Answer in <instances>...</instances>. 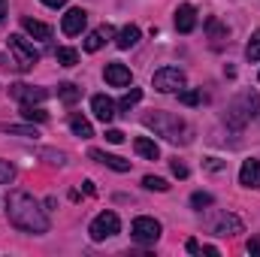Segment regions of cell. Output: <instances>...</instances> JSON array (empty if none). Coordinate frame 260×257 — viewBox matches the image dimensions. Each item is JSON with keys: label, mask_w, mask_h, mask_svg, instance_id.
<instances>
[{"label": "cell", "mask_w": 260, "mask_h": 257, "mask_svg": "<svg viewBox=\"0 0 260 257\" xmlns=\"http://www.w3.org/2000/svg\"><path fill=\"white\" fill-rule=\"evenodd\" d=\"M106 142H112V145H118V142H124V133L121 130H106Z\"/></svg>", "instance_id": "obj_33"}, {"label": "cell", "mask_w": 260, "mask_h": 257, "mask_svg": "<svg viewBox=\"0 0 260 257\" xmlns=\"http://www.w3.org/2000/svg\"><path fill=\"white\" fill-rule=\"evenodd\" d=\"M55 61L61 67H76L79 64V52H76V49H58V52H55Z\"/></svg>", "instance_id": "obj_22"}, {"label": "cell", "mask_w": 260, "mask_h": 257, "mask_svg": "<svg viewBox=\"0 0 260 257\" xmlns=\"http://www.w3.org/2000/svg\"><path fill=\"white\" fill-rule=\"evenodd\" d=\"M200 254H209V257H218V248H215V245H206V248H200Z\"/></svg>", "instance_id": "obj_37"}, {"label": "cell", "mask_w": 260, "mask_h": 257, "mask_svg": "<svg viewBox=\"0 0 260 257\" xmlns=\"http://www.w3.org/2000/svg\"><path fill=\"white\" fill-rule=\"evenodd\" d=\"M203 167H206V170H212V173H218V170H224L227 164H224V160H218V157H206V160H203Z\"/></svg>", "instance_id": "obj_32"}, {"label": "cell", "mask_w": 260, "mask_h": 257, "mask_svg": "<svg viewBox=\"0 0 260 257\" xmlns=\"http://www.w3.org/2000/svg\"><path fill=\"white\" fill-rule=\"evenodd\" d=\"M43 3H46V6H52V9H58V6H64L67 0H43Z\"/></svg>", "instance_id": "obj_38"}, {"label": "cell", "mask_w": 260, "mask_h": 257, "mask_svg": "<svg viewBox=\"0 0 260 257\" xmlns=\"http://www.w3.org/2000/svg\"><path fill=\"white\" fill-rule=\"evenodd\" d=\"M103 76H106V82L115 85V88H124V85H130V79H133L124 64H106V73H103Z\"/></svg>", "instance_id": "obj_14"}, {"label": "cell", "mask_w": 260, "mask_h": 257, "mask_svg": "<svg viewBox=\"0 0 260 257\" xmlns=\"http://www.w3.org/2000/svg\"><path fill=\"white\" fill-rule=\"evenodd\" d=\"M3 15H6V0H0V21H3Z\"/></svg>", "instance_id": "obj_40"}, {"label": "cell", "mask_w": 260, "mask_h": 257, "mask_svg": "<svg viewBox=\"0 0 260 257\" xmlns=\"http://www.w3.org/2000/svg\"><path fill=\"white\" fill-rule=\"evenodd\" d=\"M112 27L109 24H103V27H97V30H91L88 37H85V52H97V49H103V43L106 40H112Z\"/></svg>", "instance_id": "obj_15"}, {"label": "cell", "mask_w": 260, "mask_h": 257, "mask_svg": "<svg viewBox=\"0 0 260 257\" xmlns=\"http://www.w3.org/2000/svg\"><path fill=\"white\" fill-rule=\"evenodd\" d=\"M145 127H151L154 133H160L164 139L170 142H191V127L179 118V115H170V112H154V115H145L142 118Z\"/></svg>", "instance_id": "obj_2"}, {"label": "cell", "mask_w": 260, "mask_h": 257, "mask_svg": "<svg viewBox=\"0 0 260 257\" xmlns=\"http://www.w3.org/2000/svg\"><path fill=\"white\" fill-rule=\"evenodd\" d=\"M12 176H15V167H12L9 160H0V185L12 182Z\"/></svg>", "instance_id": "obj_28"}, {"label": "cell", "mask_w": 260, "mask_h": 257, "mask_svg": "<svg viewBox=\"0 0 260 257\" xmlns=\"http://www.w3.org/2000/svg\"><path fill=\"white\" fill-rule=\"evenodd\" d=\"M58 97H61L64 103H76V100L82 97V88L73 85V82H64V85H58Z\"/></svg>", "instance_id": "obj_21"}, {"label": "cell", "mask_w": 260, "mask_h": 257, "mask_svg": "<svg viewBox=\"0 0 260 257\" xmlns=\"http://www.w3.org/2000/svg\"><path fill=\"white\" fill-rule=\"evenodd\" d=\"M185 248H188L191 254H200V242H197V239H188V242H185Z\"/></svg>", "instance_id": "obj_36"}, {"label": "cell", "mask_w": 260, "mask_h": 257, "mask_svg": "<svg viewBox=\"0 0 260 257\" xmlns=\"http://www.w3.org/2000/svg\"><path fill=\"white\" fill-rule=\"evenodd\" d=\"M21 27H24L34 40H49V37H52V27L43 24V21H37V18H21Z\"/></svg>", "instance_id": "obj_17"}, {"label": "cell", "mask_w": 260, "mask_h": 257, "mask_svg": "<svg viewBox=\"0 0 260 257\" xmlns=\"http://www.w3.org/2000/svg\"><path fill=\"white\" fill-rule=\"evenodd\" d=\"M40 154H43V157H49V164H58V167H61V164L67 160V157H64V151H52V148H43Z\"/></svg>", "instance_id": "obj_31"}, {"label": "cell", "mask_w": 260, "mask_h": 257, "mask_svg": "<svg viewBox=\"0 0 260 257\" xmlns=\"http://www.w3.org/2000/svg\"><path fill=\"white\" fill-rule=\"evenodd\" d=\"M6 133H12V136H40V133H37V127H21V124L6 127Z\"/></svg>", "instance_id": "obj_30"}, {"label": "cell", "mask_w": 260, "mask_h": 257, "mask_svg": "<svg viewBox=\"0 0 260 257\" xmlns=\"http://www.w3.org/2000/svg\"><path fill=\"white\" fill-rule=\"evenodd\" d=\"M21 118H24V121H37V124H43V121H49V112L40 109V106H34V103H24V106H21Z\"/></svg>", "instance_id": "obj_20"}, {"label": "cell", "mask_w": 260, "mask_h": 257, "mask_svg": "<svg viewBox=\"0 0 260 257\" xmlns=\"http://www.w3.org/2000/svg\"><path fill=\"white\" fill-rule=\"evenodd\" d=\"M239 185H245V188H260V160L257 157H251V160L242 164V170H239Z\"/></svg>", "instance_id": "obj_12"}, {"label": "cell", "mask_w": 260, "mask_h": 257, "mask_svg": "<svg viewBox=\"0 0 260 257\" xmlns=\"http://www.w3.org/2000/svg\"><path fill=\"white\" fill-rule=\"evenodd\" d=\"M6 215L12 221V227L24 230V233H46L49 230V218L40 209V203L27 191H12L6 200Z\"/></svg>", "instance_id": "obj_1"}, {"label": "cell", "mask_w": 260, "mask_h": 257, "mask_svg": "<svg viewBox=\"0 0 260 257\" xmlns=\"http://www.w3.org/2000/svg\"><path fill=\"white\" fill-rule=\"evenodd\" d=\"M130 236H133V242H139V245H154V242L160 239V224H157L154 218H148V215H139V218L130 224Z\"/></svg>", "instance_id": "obj_5"}, {"label": "cell", "mask_w": 260, "mask_h": 257, "mask_svg": "<svg viewBox=\"0 0 260 257\" xmlns=\"http://www.w3.org/2000/svg\"><path fill=\"white\" fill-rule=\"evenodd\" d=\"M245 248H248V254H257V257H260V239H257V236H251Z\"/></svg>", "instance_id": "obj_35"}, {"label": "cell", "mask_w": 260, "mask_h": 257, "mask_svg": "<svg viewBox=\"0 0 260 257\" xmlns=\"http://www.w3.org/2000/svg\"><path fill=\"white\" fill-rule=\"evenodd\" d=\"M91 109H94V115H97L103 124H109V121L115 118V103H112L106 94H97V97H91Z\"/></svg>", "instance_id": "obj_11"}, {"label": "cell", "mask_w": 260, "mask_h": 257, "mask_svg": "<svg viewBox=\"0 0 260 257\" xmlns=\"http://www.w3.org/2000/svg\"><path fill=\"white\" fill-rule=\"evenodd\" d=\"M70 130H73L76 136H82V139H91V136H94L91 121H88L85 115H79V112H73V115H70Z\"/></svg>", "instance_id": "obj_18"}, {"label": "cell", "mask_w": 260, "mask_h": 257, "mask_svg": "<svg viewBox=\"0 0 260 257\" xmlns=\"http://www.w3.org/2000/svg\"><path fill=\"white\" fill-rule=\"evenodd\" d=\"M9 52L15 55L18 70H30V67L40 61V52L34 49V43H27L21 34H9Z\"/></svg>", "instance_id": "obj_3"}, {"label": "cell", "mask_w": 260, "mask_h": 257, "mask_svg": "<svg viewBox=\"0 0 260 257\" xmlns=\"http://www.w3.org/2000/svg\"><path fill=\"white\" fill-rule=\"evenodd\" d=\"M142 185H145V188H148V191H170V185H167V179H160V176H145V179H142Z\"/></svg>", "instance_id": "obj_23"}, {"label": "cell", "mask_w": 260, "mask_h": 257, "mask_svg": "<svg viewBox=\"0 0 260 257\" xmlns=\"http://www.w3.org/2000/svg\"><path fill=\"white\" fill-rule=\"evenodd\" d=\"M191 206H194V209H203V206H212V194L197 191L194 197H191Z\"/></svg>", "instance_id": "obj_29"}, {"label": "cell", "mask_w": 260, "mask_h": 257, "mask_svg": "<svg viewBox=\"0 0 260 257\" xmlns=\"http://www.w3.org/2000/svg\"><path fill=\"white\" fill-rule=\"evenodd\" d=\"M82 191H85V194H94V182H82Z\"/></svg>", "instance_id": "obj_39"}, {"label": "cell", "mask_w": 260, "mask_h": 257, "mask_svg": "<svg viewBox=\"0 0 260 257\" xmlns=\"http://www.w3.org/2000/svg\"><path fill=\"white\" fill-rule=\"evenodd\" d=\"M139 100H142V88H130V94L121 97V103H118V106H121V109H130V106H136Z\"/></svg>", "instance_id": "obj_24"}, {"label": "cell", "mask_w": 260, "mask_h": 257, "mask_svg": "<svg viewBox=\"0 0 260 257\" xmlns=\"http://www.w3.org/2000/svg\"><path fill=\"white\" fill-rule=\"evenodd\" d=\"M212 233L215 236H236V233H242L245 230V224L236 218V215H230V212H218L215 218H212Z\"/></svg>", "instance_id": "obj_7"}, {"label": "cell", "mask_w": 260, "mask_h": 257, "mask_svg": "<svg viewBox=\"0 0 260 257\" xmlns=\"http://www.w3.org/2000/svg\"><path fill=\"white\" fill-rule=\"evenodd\" d=\"M179 103H185V106L203 103V91H179Z\"/></svg>", "instance_id": "obj_25"}, {"label": "cell", "mask_w": 260, "mask_h": 257, "mask_svg": "<svg viewBox=\"0 0 260 257\" xmlns=\"http://www.w3.org/2000/svg\"><path fill=\"white\" fill-rule=\"evenodd\" d=\"M133 148H136V154L145 157V160H157V157H160L157 142H151L148 136H136V139H133Z\"/></svg>", "instance_id": "obj_16"}, {"label": "cell", "mask_w": 260, "mask_h": 257, "mask_svg": "<svg viewBox=\"0 0 260 257\" xmlns=\"http://www.w3.org/2000/svg\"><path fill=\"white\" fill-rule=\"evenodd\" d=\"M91 160H97V164H103V167H109V170H115V173H127L130 170V160L118 157V154H106V151H100V148H91Z\"/></svg>", "instance_id": "obj_10"}, {"label": "cell", "mask_w": 260, "mask_h": 257, "mask_svg": "<svg viewBox=\"0 0 260 257\" xmlns=\"http://www.w3.org/2000/svg\"><path fill=\"white\" fill-rule=\"evenodd\" d=\"M206 27H209V37H212L215 43L227 37V27H221V24H218V18H209V21H206Z\"/></svg>", "instance_id": "obj_26"}, {"label": "cell", "mask_w": 260, "mask_h": 257, "mask_svg": "<svg viewBox=\"0 0 260 257\" xmlns=\"http://www.w3.org/2000/svg\"><path fill=\"white\" fill-rule=\"evenodd\" d=\"M121 230V221H118V215L115 212H100L94 221H91V239L94 242H103V239H109V236H115Z\"/></svg>", "instance_id": "obj_6"}, {"label": "cell", "mask_w": 260, "mask_h": 257, "mask_svg": "<svg viewBox=\"0 0 260 257\" xmlns=\"http://www.w3.org/2000/svg\"><path fill=\"white\" fill-rule=\"evenodd\" d=\"M245 55H248V61H260V30L251 37V43H248V49H245Z\"/></svg>", "instance_id": "obj_27"}, {"label": "cell", "mask_w": 260, "mask_h": 257, "mask_svg": "<svg viewBox=\"0 0 260 257\" xmlns=\"http://www.w3.org/2000/svg\"><path fill=\"white\" fill-rule=\"evenodd\" d=\"M173 173H176L179 179H188V167H185V164H179V160H173Z\"/></svg>", "instance_id": "obj_34"}, {"label": "cell", "mask_w": 260, "mask_h": 257, "mask_svg": "<svg viewBox=\"0 0 260 257\" xmlns=\"http://www.w3.org/2000/svg\"><path fill=\"white\" fill-rule=\"evenodd\" d=\"M85 24H88V12L85 9H70L64 15V21H61V30H64L67 37H79L82 30H85Z\"/></svg>", "instance_id": "obj_8"}, {"label": "cell", "mask_w": 260, "mask_h": 257, "mask_svg": "<svg viewBox=\"0 0 260 257\" xmlns=\"http://www.w3.org/2000/svg\"><path fill=\"white\" fill-rule=\"evenodd\" d=\"M176 27H179L182 34H191L197 27V9L191 3H182V6L176 9Z\"/></svg>", "instance_id": "obj_13"}, {"label": "cell", "mask_w": 260, "mask_h": 257, "mask_svg": "<svg viewBox=\"0 0 260 257\" xmlns=\"http://www.w3.org/2000/svg\"><path fill=\"white\" fill-rule=\"evenodd\" d=\"M9 94H12L18 103H40V100H46V97H49V91H46V88L21 85V82H18V85H12V88H9Z\"/></svg>", "instance_id": "obj_9"}, {"label": "cell", "mask_w": 260, "mask_h": 257, "mask_svg": "<svg viewBox=\"0 0 260 257\" xmlns=\"http://www.w3.org/2000/svg\"><path fill=\"white\" fill-rule=\"evenodd\" d=\"M151 85H154V91H160V94L182 91V88H185V73H182L179 67H160V70L151 76Z\"/></svg>", "instance_id": "obj_4"}, {"label": "cell", "mask_w": 260, "mask_h": 257, "mask_svg": "<svg viewBox=\"0 0 260 257\" xmlns=\"http://www.w3.org/2000/svg\"><path fill=\"white\" fill-rule=\"evenodd\" d=\"M136 43H139V27H136V24H127V27L118 30V40H115L118 49H130V46H136Z\"/></svg>", "instance_id": "obj_19"}]
</instances>
